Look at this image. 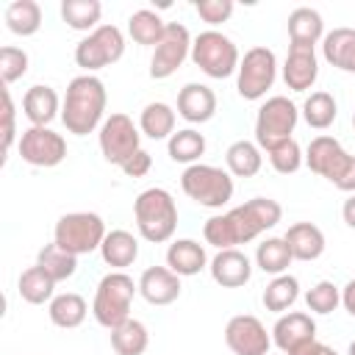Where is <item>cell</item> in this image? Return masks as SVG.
<instances>
[{
	"label": "cell",
	"mask_w": 355,
	"mask_h": 355,
	"mask_svg": "<svg viewBox=\"0 0 355 355\" xmlns=\"http://www.w3.org/2000/svg\"><path fill=\"white\" fill-rule=\"evenodd\" d=\"M275 78H277V55L269 47L255 44L239 61L236 92H239L241 100H252L255 103V100L266 97V92L275 86Z\"/></svg>",
	"instance_id": "obj_11"
},
{
	"label": "cell",
	"mask_w": 355,
	"mask_h": 355,
	"mask_svg": "<svg viewBox=\"0 0 355 355\" xmlns=\"http://www.w3.org/2000/svg\"><path fill=\"white\" fill-rule=\"evenodd\" d=\"M191 33L183 22H166L164 39L153 47V58H150V78L153 80H166L172 78L186 58H191Z\"/></svg>",
	"instance_id": "obj_13"
},
{
	"label": "cell",
	"mask_w": 355,
	"mask_h": 355,
	"mask_svg": "<svg viewBox=\"0 0 355 355\" xmlns=\"http://www.w3.org/2000/svg\"><path fill=\"white\" fill-rule=\"evenodd\" d=\"M136 283H139V294L150 305H172L183 288L180 275H175L169 266H147Z\"/></svg>",
	"instance_id": "obj_18"
},
{
	"label": "cell",
	"mask_w": 355,
	"mask_h": 355,
	"mask_svg": "<svg viewBox=\"0 0 355 355\" xmlns=\"http://www.w3.org/2000/svg\"><path fill=\"white\" fill-rule=\"evenodd\" d=\"M103 17V3L100 0H61V19L72 28V31H86L92 33L94 28H100Z\"/></svg>",
	"instance_id": "obj_37"
},
{
	"label": "cell",
	"mask_w": 355,
	"mask_h": 355,
	"mask_svg": "<svg viewBox=\"0 0 355 355\" xmlns=\"http://www.w3.org/2000/svg\"><path fill=\"white\" fill-rule=\"evenodd\" d=\"M208 252L200 241L194 239H175L169 247H166V266L180 275V277H191V275H200L205 266H208Z\"/></svg>",
	"instance_id": "obj_22"
},
{
	"label": "cell",
	"mask_w": 355,
	"mask_h": 355,
	"mask_svg": "<svg viewBox=\"0 0 355 355\" xmlns=\"http://www.w3.org/2000/svg\"><path fill=\"white\" fill-rule=\"evenodd\" d=\"M305 164L313 175L330 180L338 191L355 194V155L347 153L338 139L324 136V133L311 139L305 150Z\"/></svg>",
	"instance_id": "obj_4"
},
{
	"label": "cell",
	"mask_w": 355,
	"mask_h": 355,
	"mask_svg": "<svg viewBox=\"0 0 355 355\" xmlns=\"http://www.w3.org/2000/svg\"><path fill=\"white\" fill-rule=\"evenodd\" d=\"M6 28L17 36H33L42 28V6L36 0H14L6 6Z\"/></svg>",
	"instance_id": "obj_34"
},
{
	"label": "cell",
	"mask_w": 355,
	"mask_h": 355,
	"mask_svg": "<svg viewBox=\"0 0 355 355\" xmlns=\"http://www.w3.org/2000/svg\"><path fill=\"white\" fill-rule=\"evenodd\" d=\"M322 55L330 67L355 75V28H333L324 33Z\"/></svg>",
	"instance_id": "obj_24"
},
{
	"label": "cell",
	"mask_w": 355,
	"mask_h": 355,
	"mask_svg": "<svg viewBox=\"0 0 355 355\" xmlns=\"http://www.w3.org/2000/svg\"><path fill=\"white\" fill-rule=\"evenodd\" d=\"M22 114L28 116L31 125L36 128H47L55 116H61V100H58V92L53 86H44V83H36L25 92L22 97Z\"/></svg>",
	"instance_id": "obj_21"
},
{
	"label": "cell",
	"mask_w": 355,
	"mask_h": 355,
	"mask_svg": "<svg viewBox=\"0 0 355 355\" xmlns=\"http://www.w3.org/2000/svg\"><path fill=\"white\" fill-rule=\"evenodd\" d=\"M313 338H316V322L305 311H286L277 316L272 327V344L286 355H291L294 349H300Z\"/></svg>",
	"instance_id": "obj_16"
},
{
	"label": "cell",
	"mask_w": 355,
	"mask_h": 355,
	"mask_svg": "<svg viewBox=\"0 0 355 355\" xmlns=\"http://www.w3.org/2000/svg\"><path fill=\"white\" fill-rule=\"evenodd\" d=\"M347 355H355V341H349V349H347Z\"/></svg>",
	"instance_id": "obj_49"
},
{
	"label": "cell",
	"mask_w": 355,
	"mask_h": 355,
	"mask_svg": "<svg viewBox=\"0 0 355 355\" xmlns=\"http://www.w3.org/2000/svg\"><path fill=\"white\" fill-rule=\"evenodd\" d=\"M352 128H355V114H352Z\"/></svg>",
	"instance_id": "obj_50"
},
{
	"label": "cell",
	"mask_w": 355,
	"mask_h": 355,
	"mask_svg": "<svg viewBox=\"0 0 355 355\" xmlns=\"http://www.w3.org/2000/svg\"><path fill=\"white\" fill-rule=\"evenodd\" d=\"M139 130L153 141H161V139L169 141V136L175 133V108L161 100L147 103L139 114Z\"/></svg>",
	"instance_id": "obj_28"
},
{
	"label": "cell",
	"mask_w": 355,
	"mask_h": 355,
	"mask_svg": "<svg viewBox=\"0 0 355 355\" xmlns=\"http://www.w3.org/2000/svg\"><path fill=\"white\" fill-rule=\"evenodd\" d=\"M17 139V111H14V100H11V92L3 89V155L14 147Z\"/></svg>",
	"instance_id": "obj_44"
},
{
	"label": "cell",
	"mask_w": 355,
	"mask_h": 355,
	"mask_svg": "<svg viewBox=\"0 0 355 355\" xmlns=\"http://www.w3.org/2000/svg\"><path fill=\"white\" fill-rule=\"evenodd\" d=\"M288 39L297 47H316L324 39V19L316 8L300 6L288 14Z\"/></svg>",
	"instance_id": "obj_26"
},
{
	"label": "cell",
	"mask_w": 355,
	"mask_h": 355,
	"mask_svg": "<svg viewBox=\"0 0 355 355\" xmlns=\"http://www.w3.org/2000/svg\"><path fill=\"white\" fill-rule=\"evenodd\" d=\"M211 277L214 283H219L222 288H241L244 283H250L252 277V261L239 250V247H230V250H219L211 263Z\"/></svg>",
	"instance_id": "obj_17"
},
{
	"label": "cell",
	"mask_w": 355,
	"mask_h": 355,
	"mask_svg": "<svg viewBox=\"0 0 355 355\" xmlns=\"http://www.w3.org/2000/svg\"><path fill=\"white\" fill-rule=\"evenodd\" d=\"M283 239H286L294 261H316V258H322V252L327 247L322 227L313 222H294Z\"/></svg>",
	"instance_id": "obj_23"
},
{
	"label": "cell",
	"mask_w": 355,
	"mask_h": 355,
	"mask_svg": "<svg viewBox=\"0 0 355 355\" xmlns=\"http://www.w3.org/2000/svg\"><path fill=\"white\" fill-rule=\"evenodd\" d=\"M178 114L189 125H202L216 114V94L205 83H186L178 92Z\"/></svg>",
	"instance_id": "obj_20"
},
{
	"label": "cell",
	"mask_w": 355,
	"mask_h": 355,
	"mask_svg": "<svg viewBox=\"0 0 355 355\" xmlns=\"http://www.w3.org/2000/svg\"><path fill=\"white\" fill-rule=\"evenodd\" d=\"M291 355H338L333 347H327V344H322V341H308V344H302L300 349H294Z\"/></svg>",
	"instance_id": "obj_46"
},
{
	"label": "cell",
	"mask_w": 355,
	"mask_h": 355,
	"mask_svg": "<svg viewBox=\"0 0 355 355\" xmlns=\"http://www.w3.org/2000/svg\"><path fill=\"white\" fill-rule=\"evenodd\" d=\"M164 31H166V22L153 8H139V11H133L128 17V33H130V39L136 44L155 47L164 39Z\"/></svg>",
	"instance_id": "obj_35"
},
{
	"label": "cell",
	"mask_w": 355,
	"mask_h": 355,
	"mask_svg": "<svg viewBox=\"0 0 355 355\" xmlns=\"http://www.w3.org/2000/svg\"><path fill=\"white\" fill-rule=\"evenodd\" d=\"M225 344L233 355H269L272 336L258 316L239 313L230 316V322L225 324Z\"/></svg>",
	"instance_id": "obj_15"
},
{
	"label": "cell",
	"mask_w": 355,
	"mask_h": 355,
	"mask_svg": "<svg viewBox=\"0 0 355 355\" xmlns=\"http://www.w3.org/2000/svg\"><path fill=\"white\" fill-rule=\"evenodd\" d=\"M17 291H19V297H22L25 302H31V305H44V302H50V300L55 297V280H53L39 263H33V266H28V269L19 275Z\"/></svg>",
	"instance_id": "obj_32"
},
{
	"label": "cell",
	"mask_w": 355,
	"mask_h": 355,
	"mask_svg": "<svg viewBox=\"0 0 355 355\" xmlns=\"http://www.w3.org/2000/svg\"><path fill=\"white\" fill-rule=\"evenodd\" d=\"M89 313V305L80 294L75 291H64V294H55L50 302H47V316L55 327H64V330H72V327H80L83 319Z\"/></svg>",
	"instance_id": "obj_27"
},
{
	"label": "cell",
	"mask_w": 355,
	"mask_h": 355,
	"mask_svg": "<svg viewBox=\"0 0 355 355\" xmlns=\"http://www.w3.org/2000/svg\"><path fill=\"white\" fill-rule=\"evenodd\" d=\"M297 122H300V108L288 97H283V94L266 97L255 114V144L269 153L275 144L294 139L291 133H294Z\"/></svg>",
	"instance_id": "obj_9"
},
{
	"label": "cell",
	"mask_w": 355,
	"mask_h": 355,
	"mask_svg": "<svg viewBox=\"0 0 355 355\" xmlns=\"http://www.w3.org/2000/svg\"><path fill=\"white\" fill-rule=\"evenodd\" d=\"M194 8L200 14V19L208 22L216 31V25H222V22L230 19V14H233L236 6H233V0H197Z\"/></svg>",
	"instance_id": "obj_43"
},
{
	"label": "cell",
	"mask_w": 355,
	"mask_h": 355,
	"mask_svg": "<svg viewBox=\"0 0 355 355\" xmlns=\"http://www.w3.org/2000/svg\"><path fill=\"white\" fill-rule=\"evenodd\" d=\"M105 103L108 92L105 83L97 75H78L67 83V94L61 100V122L72 136H89L94 133L105 119Z\"/></svg>",
	"instance_id": "obj_2"
},
{
	"label": "cell",
	"mask_w": 355,
	"mask_h": 355,
	"mask_svg": "<svg viewBox=\"0 0 355 355\" xmlns=\"http://www.w3.org/2000/svg\"><path fill=\"white\" fill-rule=\"evenodd\" d=\"M136 294H139V283H133L130 275H125V272L103 275L97 283V291H94V302H92V313H94L97 324H103L105 330H114L122 322H128Z\"/></svg>",
	"instance_id": "obj_5"
},
{
	"label": "cell",
	"mask_w": 355,
	"mask_h": 355,
	"mask_svg": "<svg viewBox=\"0 0 355 355\" xmlns=\"http://www.w3.org/2000/svg\"><path fill=\"white\" fill-rule=\"evenodd\" d=\"M291 261H294V255H291V250H288V244H286L283 236H269L255 250V266L263 275H272V277L286 275V269H288Z\"/></svg>",
	"instance_id": "obj_31"
},
{
	"label": "cell",
	"mask_w": 355,
	"mask_h": 355,
	"mask_svg": "<svg viewBox=\"0 0 355 355\" xmlns=\"http://www.w3.org/2000/svg\"><path fill=\"white\" fill-rule=\"evenodd\" d=\"M36 263L55 280V283H61V280H69L75 272H78V258L75 255H69L67 250H61L55 241L53 244H44L42 250H39V255H36Z\"/></svg>",
	"instance_id": "obj_39"
},
{
	"label": "cell",
	"mask_w": 355,
	"mask_h": 355,
	"mask_svg": "<svg viewBox=\"0 0 355 355\" xmlns=\"http://www.w3.org/2000/svg\"><path fill=\"white\" fill-rule=\"evenodd\" d=\"M25 72H28V53L22 47H11V44L0 47V78H3V83L8 86L14 80H19Z\"/></svg>",
	"instance_id": "obj_42"
},
{
	"label": "cell",
	"mask_w": 355,
	"mask_h": 355,
	"mask_svg": "<svg viewBox=\"0 0 355 355\" xmlns=\"http://www.w3.org/2000/svg\"><path fill=\"white\" fill-rule=\"evenodd\" d=\"M17 147H19L22 161L31 164V166H39V169L58 166L67 158V141L53 128H36V125H31L28 130H22Z\"/></svg>",
	"instance_id": "obj_14"
},
{
	"label": "cell",
	"mask_w": 355,
	"mask_h": 355,
	"mask_svg": "<svg viewBox=\"0 0 355 355\" xmlns=\"http://www.w3.org/2000/svg\"><path fill=\"white\" fill-rule=\"evenodd\" d=\"M125 55V36L116 25L105 22L100 28H94L92 33H86L78 44H75V64L86 72L94 75L103 67L116 64Z\"/></svg>",
	"instance_id": "obj_10"
},
{
	"label": "cell",
	"mask_w": 355,
	"mask_h": 355,
	"mask_svg": "<svg viewBox=\"0 0 355 355\" xmlns=\"http://www.w3.org/2000/svg\"><path fill=\"white\" fill-rule=\"evenodd\" d=\"M191 61L194 67H200V72H205L214 80H225L239 69V47L230 36H225L222 31H202L194 36L191 42Z\"/></svg>",
	"instance_id": "obj_8"
},
{
	"label": "cell",
	"mask_w": 355,
	"mask_h": 355,
	"mask_svg": "<svg viewBox=\"0 0 355 355\" xmlns=\"http://www.w3.org/2000/svg\"><path fill=\"white\" fill-rule=\"evenodd\" d=\"M225 164H227V172L233 178H255L263 166V155H261V147L255 141L239 139L225 150Z\"/></svg>",
	"instance_id": "obj_29"
},
{
	"label": "cell",
	"mask_w": 355,
	"mask_h": 355,
	"mask_svg": "<svg viewBox=\"0 0 355 355\" xmlns=\"http://www.w3.org/2000/svg\"><path fill=\"white\" fill-rule=\"evenodd\" d=\"M166 153L175 164H200V158L205 155V136L194 128H183V130H175L166 141Z\"/></svg>",
	"instance_id": "obj_33"
},
{
	"label": "cell",
	"mask_w": 355,
	"mask_h": 355,
	"mask_svg": "<svg viewBox=\"0 0 355 355\" xmlns=\"http://www.w3.org/2000/svg\"><path fill=\"white\" fill-rule=\"evenodd\" d=\"M180 189L202 208H222L233 200V175L214 164H191L180 175Z\"/></svg>",
	"instance_id": "obj_6"
},
{
	"label": "cell",
	"mask_w": 355,
	"mask_h": 355,
	"mask_svg": "<svg viewBox=\"0 0 355 355\" xmlns=\"http://www.w3.org/2000/svg\"><path fill=\"white\" fill-rule=\"evenodd\" d=\"M283 219V208L272 197H252L244 205L230 208L227 214H214L202 225L205 244L216 250H230L258 239L261 233L272 230Z\"/></svg>",
	"instance_id": "obj_1"
},
{
	"label": "cell",
	"mask_w": 355,
	"mask_h": 355,
	"mask_svg": "<svg viewBox=\"0 0 355 355\" xmlns=\"http://www.w3.org/2000/svg\"><path fill=\"white\" fill-rule=\"evenodd\" d=\"M133 219H136V230L144 241L150 244H164L175 236L178 230V205L175 197L161 189H144L136 200H133Z\"/></svg>",
	"instance_id": "obj_3"
},
{
	"label": "cell",
	"mask_w": 355,
	"mask_h": 355,
	"mask_svg": "<svg viewBox=\"0 0 355 355\" xmlns=\"http://www.w3.org/2000/svg\"><path fill=\"white\" fill-rule=\"evenodd\" d=\"M341 305H344V311L355 319V277L347 280V286L341 288Z\"/></svg>",
	"instance_id": "obj_47"
},
{
	"label": "cell",
	"mask_w": 355,
	"mask_h": 355,
	"mask_svg": "<svg viewBox=\"0 0 355 355\" xmlns=\"http://www.w3.org/2000/svg\"><path fill=\"white\" fill-rule=\"evenodd\" d=\"M100 255L111 272H122L139 258V239L130 230H108L100 244Z\"/></svg>",
	"instance_id": "obj_25"
},
{
	"label": "cell",
	"mask_w": 355,
	"mask_h": 355,
	"mask_svg": "<svg viewBox=\"0 0 355 355\" xmlns=\"http://www.w3.org/2000/svg\"><path fill=\"white\" fill-rule=\"evenodd\" d=\"M338 116V103L330 92H311L302 103V119L313 130H327Z\"/></svg>",
	"instance_id": "obj_38"
},
{
	"label": "cell",
	"mask_w": 355,
	"mask_h": 355,
	"mask_svg": "<svg viewBox=\"0 0 355 355\" xmlns=\"http://www.w3.org/2000/svg\"><path fill=\"white\" fill-rule=\"evenodd\" d=\"M319 78V58L313 47L288 44V55L283 64V80L291 92H308Z\"/></svg>",
	"instance_id": "obj_19"
},
{
	"label": "cell",
	"mask_w": 355,
	"mask_h": 355,
	"mask_svg": "<svg viewBox=\"0 0 355 355\" xmlns=\"http://www.w3.org/2000/svg\"><path fill=\"white\" fill-rule=\"evenodd\" d=\"M150 166H153V155H150L147 150H139V153L130 155L119 169H122L128 178H144V175L150 172Z\"/></svg>",
	"instance_id": "obj_45"
},
{
	"label": "cell",
	"mask_w": 355,
	"mask_h": 355,
	"mask_svg": "<svg viewBox=\"0 0 355 355\" xmlns=\"http://www.w3.org/2000/svg\"><path fill=\"white\" fill-rule=\"evenodd\" d=\"M269 164H272V169L275 172H280V175H294L302 164H305V155H302V147L294 141V139H286V141H280V144H275L269 153Z\"/></svg>",
	"instance_id": "obj_41"
},
{
	"label": "cell",
	"mask_w": 355,
	"mask_h": 355,
	"mask_svg": "<svg viewBox=\"0 0 355 355\" xmlns=\"http://www.w3.org/2000/svg\"><path fill=\"white\" fill-rule=\"evenodd\" d=\"M305 305L313 313H333L341 305V288L333 280H319L316 286H311L305 291Z\"/></svg>",
	"instance_id": "obj_40"
},
{
	"label": "cell",
	"mask_w": 355,
	"mask_h": 355,
	"mask_svg": "<svg viewBox=\"0 0 355 355\" xmlns=\"http://www.w3.org/2000/svg\"><path fill=\"white\" fill-rule=\"evenodd\" d=\"M105 222L100 214L94 211H72L64 214L55 227H53V241L67 250L69 255H89L94 250H100L103 239H105Z\"/></svg>",
	"instance_id": "obj_7"
},
{
	"label": "cell",
	"mask_w": 355,
	"mask_h": 355,
	"mask_svg": "<svg viewBox=\"0 0 355 355\" xmlns=\"http://www.w3.org/2000/svg\"><path fill=\"white\" fill-rule=\"evenodd\" d=\"M341 219L347 222V227L355 230V194H349V197L344 200V205H341Z\"/></svg>",
	"instance_id": "obj_48"
},
{
	"label": "cell",
	"mask_w": 355,
	"mask_h": 355,
	"mask_svg": "<svg viewBox=\"0 0 355 355\" xmlns=\"http://www.w3.org/2000/svg\"><path fill=\"white\" fill-rule=\"evenodd\" d=\"M297 297H300V280L294 277V275H277V277H272L269 283H266V288H263V308L266 311H272V313H286L294 302H297Z\"/></svg>",
	"instance_id": "obj_36"
},
{
	"label": "cell",
	"mask_w": 355,
	"mask_h": 355,
	"mask_svg": "<svg viewBox=\"0 0 355 355\" xmlns=\"http://www.w3.org/2000/svg\"><path fill=\"white\" fill-rule=\"evenodd\" d=\"M97 141H100L103 158L114 166H122L130 155H136L141 150V130L133 125V119L128 114H111L100 125Z\"/></svg>",
	"instance_id": "obj_12"
},
{
	"label": "cell",
	"mask_w": 355,
	"mask_h": 355,
	"mask_svg": "<svg viewBox=\"0 0 355 355\" xmlns=\"http://www.w3.org/2000/svg\"><path fill=\"white\" fill-rule=\"evenodd\" d=\"M111 336V347L116 355H144L147 347H150V333H147V324L139 322V319H128L122 322L119 327L108 330Z\"/></svg>",
	"instance_id": "obj_30"
}]
</instances>
